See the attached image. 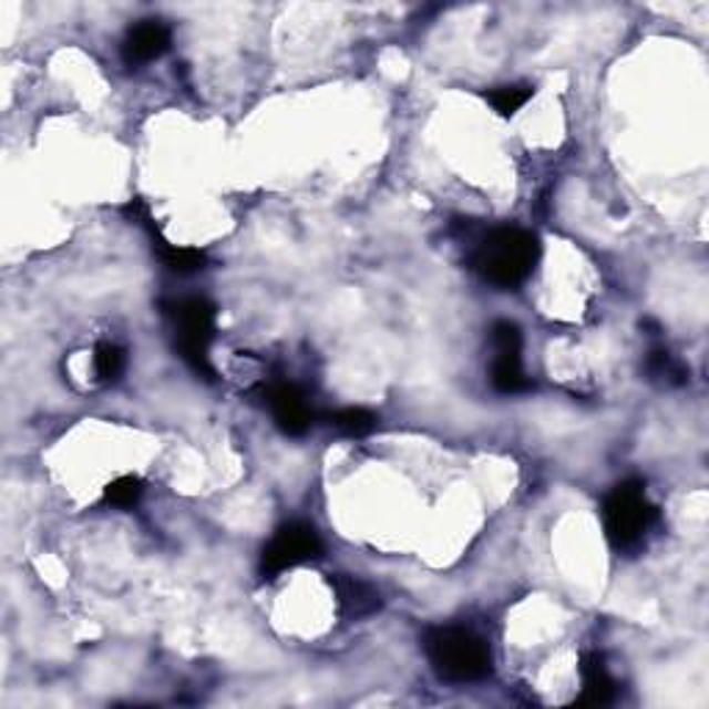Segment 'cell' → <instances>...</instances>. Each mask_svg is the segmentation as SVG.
Returning <instances> with one entry per match:
<instances>
[{"mask_svg":"<svg viewBox=\"0 0 709 709\" xmlns=\"http://www.w3.org/2000/svg\"><path fill=\"white\" fill-rule=\"evenodd\" d=\"M541 244L521 227H493L471 247V269L496 288H515L532 275Z\"/></svg>","mask_w":709,"mask_h":709,"instance_id":"obj_1","label":"cell"},{"mask_svg":"<svg viewBox=\"0 0 709 709\" xmlns=\"http://www.w3.org/2000/svg\"><path fill=\"white\" fill-rule=\"evenodd\" d=\"M424 654L438 679L452 685H471L491 676V648L476 631L463 626H435L424 635Z\"/></svg>","mask_w":709,"mask_h":709,"instance_id":"obj_2","label":"cell"},{"mask_svg":"<svg viewBox=\"0 0 709 709\" xmlns=\"http://www.w3.org/2000/svg\"><path fill=\"white\" fill-rule=\"evenodd\" d=\"M602 518L609 546L618 554H635L646 543L659 513L648 502L646 485L640 480H624L604 496Z\"/></svg>","mask_w":709,"mask_h":709,"instance_id":"obj_3","label":"cell"},{"mask_svg":"<svg viewBox=\"0 0 709 709\" xmlns=\"http://www.w3.org/2000/svg\"><path fill=\"white\" fill-rule=\"evenodd\" d=\"M166 319L172 321L177 336V352L186 360L188 369L203 380H214L208 347L216 332V308L205 297H175L161 302Z\"/></svg>","mask_w":709,"mask_h":709,"instance_id":"obj_4","label":"cell"},{"mask_svg":"<svg viewBox=\"0 0 709 709\" xmlns=\"http://www.w3.org/2000/svg\"><path fill=\"white\" fill-rule=\"evenodd\" d=\"M321 554V537L314 530V524L305 521H288V524L277 526L275 535L260 552V576L264 579H275V576L286 574V571L297 568V565L310 563Z\"/></svg>","mask_w":709,"mask_h":709,"instance_id":"obj_5","label":"cell"},{"mask_svg":"<svg viewBox=\"0 0 709 709\" xmlns=\"http://www.w3.org/2000/svg\"><path fill=\"white\" fill-rule=\"evenodd\" d=\"M264 399L269 404L275 424L286 435H305L314 424V408L299 386L286 380H271L264 386Z\"/></svg>","mask_w":709,"mask_h":709,"instance_id":"obj_6","label":"cell"},{"mask_svg":"<svg viewBox=\"0 0 709 709\" xmlns=\"http://www.w3.org/2000/svg\"><path fill=\"white\" fill-rule=\"evenodd\" d=\"M172 33L161 20H142L122 39V61L127 66H142L161 59L169 50Z\"/></svg>","mask_w":709,"mask_h":709,"instance_id":"obj_7","label":"cell"},{"mask_svg":"<svg viewBox=\"0 0 709 709\" xmlns=\"http://www.w3.org/2000/svg\"><path fill=\"white\" fill-rule=\"evenodd\" d=\"M332 593H336V602L341 615L347 618L358 620V618H369L380 609V593H377L374 585H369L360 576H349V574H336L330 579Z\"/></svg>","mask_w":709,"mask_h":709,"instance_id":"obj_8","label":"cell"},{"mask_svg":"<svg viewBox=\"0 0 709 709\" xmlns=\"http://www.w3.org/2000/svg\"><path fill=\"white\" fill-rule=\"evenodd\" d=\"M582 674V692L576 698L579 707H604V703H613L615 698V679L609 676L607 665L598 654H585L579 665Z\"/></svg>","mask_w":709,"mask_h":709,"instance_id":"obj_9","label":"cell"},{"mask_svg":"<svg viewBox=\"0 0 709 709\" xmlns=\"http://www.w3.org/2000/svg\"><path fill=\"white\" fill-rule=\"evenodd\" d=\"M153 249L158 253L161 264H164L169 271H175V275H194V271H203L205 260H208L203 249L177 247V244L164 242L155 230H153Z\"/></svg>","mask_w":709,"mask_h":709,"instance_id":"obj_10","label":"cell"},{"mask_svg":"<svg viewBox=\"0 0 709 709\" xmlns=\"http://www.w3.org/2000/svg\"><path fill=\"white\" fill-rule=\"evenodd\" d=\"M491 386L499 393H510V397L530 391L532 380L521 366V354H499L491 360Z\"/></svg>","mask_w":709,"mask_h":709,"instance_id":"obj_11","label":"cell"},{"mask_svg":"<svg viewBox=\"0 0 709 709\" xmlns=\"http://www.w3.org/2000/svg\"><path fill=\"white\" fill-rule=\"evenodd\" d=\"M646 374L648 380L659 382V386H685L687 382L685 363H679L668 349H654V352H648Z\"/></svg>","mask_w":709,"mask_h":709,"instance_id":"obj_12","label":"cell"},{"mask_svg":"<svg viewBox=\"0 0 709 709\" xmlns=\"http://www.w3.org/2000/svg\"><path fill=\"white\" fill-rule=\"evenodd\" d=\"M532 94H535V89L526 86V83H510V86H496L491 92H485V100L502 116H513L515 111H521L530 103Z\"/></svg>","mask_w":709,"mask_h":709,"instance_id":"obj_13","label":"cell"},{"mask_svg":"<svg viewBox=\"0 0 709 709\" xmlns=\"http://www.w3.org/2000/svg\"><path fill=\"white\" fill-rule=\"evenodd\" d=\"M330 424L349 438L369 435L377 427V415L366 408H341L330 413Z\"/></svg>","mask_w":709,"mask_h":709,"instance_id":"obj_14","label":"cell"},{"mask_svg":"<svg viewBox=\"0 0 709 709\" xmlns=\"http://www.w3.org/2000/svg\"><path fill=\"white\" fill-rule=\"evenodd\" d=\"M125 349L120 343H97V349H94V374L103 382L120 380V374L125 371Z\"/></svg>","mask_w":709,"mask_h":709,"instance_id":"obj_15","label":"cell"},{"mask_svg":"<svg viewBox=\"0 0 709 709\" xmlns=\"http://www.w3.org/2000/svg\"><path fill=\"white\" fill-rule=\"evenodd\" d=\"M491 349H493V358H499V354H521V349H524V336H521V327L510 319L493 321Z\"/></svg>","mask_w":709,"mask_h":709,"instance_id":"obj_16","label":"cell"},{"mask_svg":"<svg viewBox=\"0 0 709 709\" xmlns=\"http://www.w3.org/2000/svg\"><path fill=\"white\" fill-rule=\"evenodd\" d=\"M144 487H142V480L138 476H116L114 482H109L105 485V502L114 504V507H133V504H138V499H142Z\"/></svg>","mask_w":709,"mask_h":709,"instance_id":"obj_17","label":"cell"}]
</instances>
